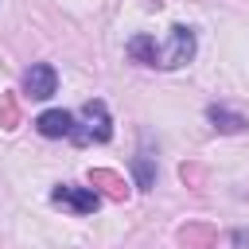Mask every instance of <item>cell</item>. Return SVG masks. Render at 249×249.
<instances>
[{
	"label": "cell",
	"mask_w": 249,
	"mask_h": 249,
	"mask_svg": "<svg viewBox=\"0 0 249 249\" xmlns=\"http://www.w3.org/2000/svg\"><path fill=\"white\" fill-rule=\"evenodd\" d=\"M128 54L140 62V66H160V70H175L183 66L191 54H195V31L191 27H171L167 43H156L152 35H136L128 43Z\"/></svg>",
	"instance_id": "cell-1"
},
{
	"label": "cell",
	"mask_w": 249,
	"mask_h": 249,
	"mask_svg": "<svg viewBox=\"0 0 249 249\" xmlns=\"http://www.w3.org/2000/svg\"><path fill=\"white\" fill-rule=\"evenodd\" d=\"M113 136V121H109V109H105V101H89V105H82V124L74 121V140L78 144H105Z\"/></svg>",
	"instance_id": "cell-2"
},
{
	"label": "cell",
	"mask_w": 249,
	"mask_h": 249,
	"mask_svg": "<svg viewBox=\"0 0 249 249\" xmlns=\"http://www.w3.org/2000/svg\"><path fill=\"white\" fill-rule=\"evenodd\" d=\"M23 89H27V97H35V101L54 97V89H58L54 66H51V62H35V66L27 70V78H23Z\"/></svg>",
	"instance_id": "cell-3"
},
{
	"label": "cell",
	"mask_w": 249,
	"mask_h": 249,
	"mask_svg": "<svg viewBox=\"0 0 249 249\" xmlns=\"http://www.w3.org/2000/svg\"><path fill=\"white\" fill-rule=\"evenodd\" d=\"M51 198H54L58 206H70L74 214H93V210H97V195H93L89 187H74V183H58V187L51 191Z\"/></svg>",
	"instance_id": "cell-4"
},
{
	"label": "cell",
	"mask_w": 249,
	"mask_h": 249,
	"mask_svg": "<svg viewBox=\"0 0 249 249\" xmlns=\"http://www.w3.org/2000/svg\"><path fill=\"white\" fill-rule=\"evenodd\" d=\"M35 128L43 132V136H74V113H66V109H47V113H39V121H35Z\"/></svg>",
	"instance_id": "cell-5"
},
{
	"label": "cell",
	"mask_w": 249,
	"mask_h": 249,
	"mask_svg": "<svg viewBox=\"0 0 249 249\" xmlns=\"http://www.w3.org/2000/svg\"><path fill=\"white\" fill-rule=\"evenodd\" d=\"M210 121H214L222 132H237V128L245 124L241 117H233V113H226V109H210Z\"/></svg>",
	"instance_id": "cell-6"
}]
</instances>
